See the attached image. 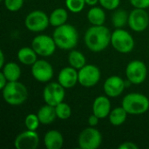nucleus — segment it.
I'll list each match as a JSON object with an SVG mask.
<instances>
[{
    "mask_svg": "<svg viewBox=\"0 0 149 149\" xmlns=\"http://www.w3.org/2000/svg\"><path fill=\"white\" fill-rule=\"evenodd\" d=\"M112 33L110 30L103 25H93L85 33V44L93 52H100L111 44Z\"/></svg>",
    "mask_w": 149,
    "mask_h": 149,
    "instance_id": "nucleus-1",
    "label": "nucleus"
},
{
    "mask_svg": "<svg viewBox=\"0 0 149 149\" xmlns=\"http://www.w3.org/2000/svg\"><path fill=\"white\" fill-rule=\"evenodd\" d=\"M52 38L57 47L62 50H72L78 44L79 33L73 25L65 24L56 27L53 31Z\"/></svg>",
    "mask_w": 149,
    "mask_h": 149,
    "instance_id": "nucleus-2",
    "label": "nucleus"
},
{
    "mask_svg": "<svg viewBox=\"0 0 149 149\" xmlns=\"http://www.w3.org/2000/svg\"><path fill=\"white\" fill-rule=\"evenodd\" d=\"M4 101L10 106H19L24 104L28 99V90L26 86L17 81L8 82L2 90Z\"/></svg>",
    "mask_w": 149,
    "mask_h": 149,
    "instance_id": "nucleus-3",
    "label": "nucleus"
},
{
    "mask_svg": "<svg viewBox=\"0 0 149 149\" xmlns=\"http://www.w3.org/2000/svg\"><path fill=\"white\" fill-rule=\"evenodd\" d=\"M121 107L128 114L141 115L149 109V99L142 93H131L123 98Z\"/></svg>",
    "mask_w": 149,
    "mask_h": 149,
    "instance_id": "nucleus-4",
    "label": "nucleus"
},
{
    "mask_svg": "<svg viewBox=\"0 0 149 149\" xmlns=\"http://www.w3.org/2000/svg\"><path fill=\"white\" fill-rule=\"evenodd\" d=\"M111 45L120 53L126 54L134 50V39L127 31L122 28H117L112 33Z\"/></svg>",
    "mask_w": 149,
    "mask_h": 149,
    "instance_id": "nucleus-5",
    "label": "nucleus"
},
{
    "mask_svg": "<svg viewBox=\"0 0 149 149\" xmlns=\"http://www.w3.org/2000/svg\"><path fill=\"white\" fill-rule=\"evenodd\" d=\"M78 143L81 149H97L102 143V134L94 127H86L80 132Z\"/></svg>",
    "mask_w": 149,
    "mask_h": 149,
    "instance_id": "nucleus-6",
    "label": "nucleus"
},
{
    "mask_svg": "<svg viewBox=\"0 0 149 149\" xmlns=\"http://www.w3.org/2000/svg\"><path fill=\"white\" fill-rule=\"evenodd\" d=\"M50 24L49 17L40 10L31 11L24 19V25L31 32H40L45 31Z\"/></svg>",
    "mask_w": 149,
    "mask_h": 149,
    "instance_id": "nucleus-7",
    "label": "nucleus"
},
{
    "mask_svg": "<svg viewBox=\"0 0 149 149\" xmlns=\"http://www.w3.org/2000/svg\"><path fill=\"white\" fill-rule=\"evenodd\" d=\"M126 76L131 84H142L148 76V68L146 64L141 60H133L129 62L126 68Z\"/></svg>",
    "mask_w": 149,
    "mask_h": 149,
    "instance_id": "nucleus-8",
    "label": "nucleus"
},
{
    "mask_svg": "<svg viewBox=\"0 0 149 149\" xmlns=\"http://www.w3.org/2000/svg\"><path fill=\"white\" fill-rule=\"evenodd\" d=\"M31 47L41 57H50L56 50L57 45L52 37L45 34L36 36L31 41Z\"/></svg>",
    "mask_w": 149,
    "mask_h": 149,
    "instance_id": "nucleus-9",
    "label": "nucleus"
},
{
    "mask_svg": "<svg viewBox=\"0 0 149 149\" xmlns=\"http://www.w3.org/2000/svg\"><path fill=\"white\" fill-rule=\"evenodd\" d=\"M65 97V88L58 82H51L45 86L43 91V99L45 104L56 107L64 101Z\"/></svg>",
    "mask_w": 149,
    "mask_h": 149,
    "instance_id": "nucleus-10",
    "label": "nucleus"
},
{
    "mask_svg": "<svg viewBox=\"0 0 149 149\" xmlns=\"http://www.w3.org/2000/svg\"><path fill=\"white\" fill-rule=\"evenodd\" d=\"M100 77V70L95 65H86L79 70V83L86 88L96 86Z\"/></svg>",
    "mask_w": 149,
    "mask_h": 149,
    "instance_id": "nucleus-11",
    "label": "nucleus"
},
{
    "mask_svg": "<svg viewBox=\"0 0 149 149\" xmlns=\"http://www.w3.org/2000/svg\"><path fill=\"white\" fill-rule=\"evenodd\" d=\"M149 24V15L146 9L134 8L128 17V25L135 32L144 31Z\"/></svg>",
    "mask_w": 149,
    "mask_h": 149,
    "instance_id": "nucleus-12",
    "label": "nucleus"
},
{
    "mask_svg": "<svg viewBox=\"0 0 149 149\" xmlns=\"http://www.w3.org/2000/svg\"><path fill=\"white\" fill-rule=\"evenodd\" d=\"M31 72L32 77L40 83L49 82L54 74L52 65L45 59H38L31 65Z\"/></svg>",
    "mask_w": 149,
    "mask_h": 149,
    "instance_id": "nucleus-13",
    "label": "nucleus"
},
{
    "mask_svg": "<svg viewBox=\"0 0 149 149\" xmlns=\"http://www.w3.org/2000/svg\"><path fill=\"white\" fill-rule=\"evenodd\" d=\"M39 145V136L36 131L26 130L20 133L14 141L17 149H36Z\"/></svg>",
    "mask_w": 149,
    "mask_h": 149,
    "instance_id": "nucleus-14",
    "label": "nucleus"
},
{
    "mask_svg": "<svg viewBox=\"0 0 149 149\" xmlns=\"http://www.w3.org/2000/svg\"><path fill=\"white\" fill-rule=\"evenodd\" d=\"M126 86L127 84L122 78L113 75L106 79L103 89L107 96L110 98H116L124 92Z\"/></svg>",
    "mask_w": 149,
    "mask_h": 149,
    "instance_id": "nucleus-15",
    "label": "nucleus"
},
{
    "mask_svg": "<svg viewBox=\"0 0 149 149\" xmlns=\"http://www.w3.org/2000/svg\"><path fill=\"white\" fill-rule=\"evenodd\" d=\"M58 82L65 89L74 87L79 83V70L71 65L64 67L58 72Z\"/></svg>",
    "mask_w": 149,
    "mask_h": 149,
    "instance_id": "nucleus-16",
    "label": "nucleus"
},
{
    "mask_svg": "<svg viewBox=\"0 0 149 149\" xmlns=\"http://www.w3.org/2000/svg\"><path fill=\"white\" fill-rule=\"evenodd\" d=\"M112 111L110 100L104 95L95 98L93 103V113L100 119H105L109 116Z\"/></svg>",
    "mask_w": 149,
    "mask_h": 149,
    "instance_id": "nucleus-17",
    "label": "nucleus"
},
{
    "mask_svg": "<svg viewBox=\"0 0 149 149\" xmlns=\"http://www.w3.org/2000/svg\"><path fill=\"white\" fill-rule=\"evenodd\" d=\"M44 144L46 149H60L64 145V137L57 130H50L44 136Z\"/></svg>",
    "mask_w": 149,
    "mask_h": 149,
    "instance_id": "nucleus-18",
    "label": "nucleus"
},
{
    "mask_svg": "<svg viewBox=\"0 0 149 149\" xmlns=\"http://www.w3.org/2000/svg\"><path fill=\"white\" fill-rule=\"evenodd\" d=\"M37 114L40 120V123L43 125H50L55 121L56 118H58L56 114L55 107H52L48 104L42 106L38 109Z\"/></svg>",
    "mask_w": 149,
    "mask_h": 149,
    "instance_id": "nucleus-19",
    "label": "nucleus"
},
{
    "mask_svg": "<svg viewBox=\"0 0 149 149\" xmlns=\"http://www.w3.org/2000/svg\"><path fill=\"white\" fill-rule=\"evenodd\" d=\"M18 61L25 65H32L38 60V54L32 47H22L17 52Z\"/></svg>",
    "mask_w": 149,
    "mask_h": 149,
    "instance_id": "nucleus-20",
    "label": "nucleus"
},
{
    "mask_svg": "<svg viewBox=\"0 0 149 149\" xmlns=\"http://www.w3.org/2000/svg\"><path fill=\"white\" fill-rule=\"evenodd\" d=\"M67 19H68V12L64 8H57L53 10L49 16L50 24L55 28L66 24Z\"/></svg>",
    "mask_w": 149,
    "mask_h": 149,
    "instance_id": "nucleus-21",
    "label": "nucleus"
},
{
    "mask_svg": "<svg viewBox=\"0 0 149 149\" xmlns=\"http://www.w3.org/2000/svg\"><path fill=\"white\" fill-rule=\"evenodd\" d=\"M87 19L92 25H103L106 21L105 10L98 6H93L87 12Z\"/></svg>",
    "mask_w": 149,
    "mask_h": 149,
    "instance_id": "nucleus-22",
    "label": "nucleus"
},
{
    "mask_svg": "<svg viewBox=\"0 0 149 149\" xmlns=\"http://www.w3.org/2000/svg\"><path fill=\"white\" fill-rule=\"evenodd\" d=\"M2 72L9 82L17 81L21 76V68L15 62H8L2 68Z\"/></svg>",
    "mask_w": 149,
    "mask_h": 149,
    "instance_id": "nucleus-23",
    "label": "nucleus"
},
{
    "mask_svg": "<svg viewBox=\"0 0 149 149\" xmlns=\"http://www.w3.org/2000/svg\"><path fill=\"white\" fill-rule=\"evenodd\" d=\"M127 114H128L127 112L122 107H115L111 111L108 116L109 121L113 126H115V127L121 126L122 124L125 123Z\"/></svg>",
    "mask_w": 149,
    "mask_h": 149,
    "instance_id": "nucleus-24",
    "label": "nucleus"
},
{
    "mask_svg": "<svg viewBox=\"0 0 149 149\" xmlns=\"http://www.w3.org/2000/svg\"><path fill=\"white\" fill-rule=\"evenodd\" d=\"M68 63L73 68L79 70L86 65V59L81 52L72 50L68 54Z\"/></svg>",
    "mask_w": 149,
    "mask_h": 149,
    "instance_id": "nucleus-25",
    "label": "nucleus"
},
{
    "mask_svg": "<svg viewBox=\"0 0 149 149\" xmlns=\"http://www.w3.org/2000/svg\"><path fill=\"white\" fill-rule=\"evenodd\" d=\"M129 14L123 9L116 10L112 17V21L116 28H123L127 24H128Z\"/></svg>",
    "mask_w": 149,
    "mask_h": 149,
    "instance_id": "nucleus-26",
    "label": "nucleus"
},
{
    "mask_svg": "<svg viewBox=\"0 0 149 149\" xmlns=\"http://www.w3.org/2000/svg\"><path fill=\"white\" fill-rule=\"evenodd\" d=\"M55 110H56L57 117L59 120H67L72 115V108H71V107L67 103H65L64 101L58 104L55 107Z\"/></svg>",
    "mask_w": 149,
    "mask_h": 149,
    "instance_id": "nucleus-27",
    "label": "nucleus"
},
{
    "mask_svg": "<svg viewBox=\"0 0 149 149\" xmlns=\"http://www.w3.org/2000/svg\"><path fill=\"white\" fill-rule=\"evenodd\" d=\"M86 0H65V6L72 13L81 12L86 6Z\"/></svg>",
    "mask_w": 149,
    "mask_h": 149,
    "instance_id": "nucleus-28",
    "label": "nucleus"
},
{
    "mask_svg": "<svg viewBox=\"0 0 149 149\" xmlns=\"http://www.w3.org/2000/svg\"><path fill=\"white\" fill-rule=\"evenodd\" d=\"M40 123V120L38 117V114H34V113H30L25 117L24 120V125L25 127L28 130H32V131H36Z\"/></svg>",
    "mask_w": 149,
    "mask_h": 149,
    "instance_id": "nucleus-29",
    "label": "nucleus"
},
{
    "mask_svg": "<svg viewBox=\"0 0 149 149\" xmlns=\"http://www.w3.org/2000/svg\"><path fill=\"white\" fill-rule=\"evenodd\" d=\"M24 0H3L5 8L11 12L18 11L24 5Z\"/></svg>",
    "mask_w": 149,
    "mask_h": 149,
    "instance_id": "nucleus-30",
    "label": "nucleus"
},
{
    "mask_svg": "<svg viewBox=\"0 0 149 149\" xmlns=\"http://www.w3.org/2000/svg\"><path fill=\"white\" fill-rule=\"evenodd\" d=\"M99 3L104 9L108 10H116L119 7L120 3V0H99Z\"/></svg>",
    "mask_w": 149,
    "mask_h": 149,
    "instance_id": "nucleus-31",
    "label": "nucleus"
},
{
    "mask_svg": "<svg viewBox=\"0 0 149 149\" xmlns=\"http://www.w3.org/2000/svg\"><path fill=\"white\" fill-rule=\"evenodd\" d=\"M134 8L147 9L149 7V0H129Z\"/></svg>",
    "mask_w": 149,
    "mask_h": 149,
    "instance_id": "nucleus-32",
    "label": "nucleus"
},
{
    "mask_svg": "<svg viewBox=\"0 0 149 149\" xmlns=\"http://www.w3.org/2000/svg\"><path fill=\"white\" fill-rule=\"evenodd\" d=\"M119 148L120 149H138L139 147L134 143V142H132V141H126V142H123L122 144H120L119 146Z\"/></svg>",
    "mask_w": 149,
    "mask_h": 149,
    "instance_id": "nucleus-33",
    "label": "nucleus"
},
{
    "mask_svg": "<svg viewBox=\"0 0 149 149\" xmlns=\"http://www.w3.org/2000/svg\"><path fill=\"white\" fill-rule=\"evenodd\" d=\"M100 120V119L98 116H96L95 114L93 113L92 115L89 116L87 122H88V125H89L90 127H96V126L99 124V120Z\"/></svg>",
    "mask_w": 149,
    "mask_h": 149,
    "instance_id": "nucleus-34",
    "label": "nucleus"
},
{
    "mask_svg": "<svg viewBox=\"0 0 149 149\" xmlns=\"http://www.w3.org/2000/svg\"><path fill=\"white\" fill-rule=\"evenodd\" d=\"M8 82H9V81L7 80L6 77H5L4 74L1 72H0V89L3 90V89L4 88V86L7 85Z\"/></svg>",
    "mask_w": 149,
    "mask_h": 149,
    "instance_id": "nucleus-35",
    "label": "nucleus"
},
{
    "mask_svg": "<svg viewBox=\"0 0 149 149\" xmlns=\"http://www.w3.org/2000/svg\"><path fill=\"white\" fill-rule=\"evenodd\" d=\"M5 58H4V54H3V52L1 50L0 51V68L2 69L3 67V65L6 64L5 63V59H4Z\"/></svg>",
    "mask_w": 149,
    "mask_h": 149,
    "instance_id": "nucleus-36",
    "label": "nucleus"
},
{
    "mask_svg": "<svg viewBox=\"0 0 149 149\" xmlns=\"http://www.w3.org/2000/svg\"><path fill=\"white\" fill-rule=\"evenodd\" d=\"M99 3V0H86V3L89 6H95Z\"/></svg>",
    "mask_w": 149,
    "mask_h": 149,
    "instance_id": "nucleus-37",
    "label": "nucleus"
},
{
    "mask_svg": "<svg viewBox=\"0 0 149 149\" xmlns=\"http://www.w3.org/2000/svg\"><path fill=\"white\" fill-rule=\"evenodd\" d=\"M1 1H3V0H1Z\"/></svg>",
    "mask_w": 149,
    "mask_h": 149,
    "instance_id": "nucleus-38",
    "label": "nucleus"
}]
</instances>
